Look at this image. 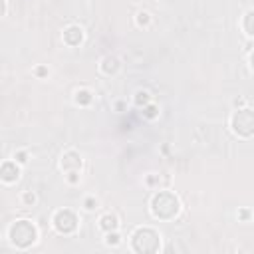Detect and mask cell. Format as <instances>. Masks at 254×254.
Here are the masks:
<instances>
[{
	"label": "cell",
	"instance_id": "cell-1",
	"mask_svg": "<svg viewBox=\"0 0 254 254\" xmlns=\"http://www.w3.org/2000/svg\"><path fill=\"white\" fill-rule=\"evenodd\" d=\"M181 213V200L171 191H159L151 198V215L159 221H173Z\"/></svg>",
	"mask_w": 254,
	"mask_h": 254
},
{
	"label": "cell",
	"instance_id": "cell-2",
	"mask_svg": "<svg viewBox=\"0 0 254 254\" xmlns=\"http://www.w3.org/2000/svg\"><path fill=\"white\" fill-rule=\"evenodd\" d=\"M8 238L12 242V246H16L18 250H28L32 244H36L38 240V228L26 221V219H20V221H14L8 228Z\"/></svg>",
	"mask_w": 254,
	"mask_h": 254
},
{
	"label": "cell",
	"instance_id": "cell-3",
	"mask_svg": "<svg viewBox=\"0 0 254 254\" xmlns=\"http://www.w3.org/2000/svg\"><path fill=\"white\" fill-rule=\"evenodd\" d=\"M131 248L133 252L147 254V252H159L161 248V236L155 228L151 226H139L131 234Z\"/></svg>",
	"mask_w": 254,
	"mask_h": 254
},
{
	"label": "cell",
	"instance_id": "cell-4",
	"mask_svg": "<svg viewBox=\"0 0 254 254\" xmlns=\"http://www.w3.org/2000/svg\"><path fill=\"white\" fill-rule=\"evenodd\" d=\"M230 129L234 135L242 139L254 137V110L250 108H238L230 115Z\"/></svg>",
	"mask_w": 254,
	"mask_h": 254
},
{
	"label": "cell",
	"instance_id": "cell-5",
	"mask_svg": "<svg viewBox=\"0 0 254 254\" xmlns=\"http://www.w3.org/2000/svg\"><path fill=\"white\" fill-rule=\"evenodd\" d=\"M78 223H80V219H78V215L72 209H60V211L54 213V219H52V225H54V228L60 234H72V232H76Z\"/></svg>",
	"mask_w": 254,
	"mask_h": 254
},
{
	"label": "cell",
	"instance_id": "cell-6",
	"mask_svg": "<svg viewBox=\"0 0 254 254\" xmlns=\"http://www.w3.org/2000/svg\"><path fill=\"white\" fill-rule=\"evenodd\" d=\"M60 167H62V171H66V173L82 171V167H84V159H82V155L78 153V151L70 149V151H66V153L62 155V159H60Z\"/></svg>",
	"mask_w": 254,
	"mask_h": 254
},
{
	"label": "cell",
	"instance_id": "cell-7",
	"mask_svg": "<svg viewBox=\"0 0 254 254\" xmlns=\"http://www.w3.org/2000/svg\"><path fill=\"white\" fill-rule=\"evenodd\" d=\"M84 28L82 26H78V24H70L68 28H64V32H62V40H64V44L66 46H70V48H76V46H80L82 42H84Z\"/></svg>",
	"mask_w": 254,
	"mask_h": 254
},
{
	"label": "cell",
	"instance_id": "cell-8",
	"mask_svg": "<svg viewBox=\"0 0 254 254\" xmlns=\"http://www.w3.org/2000/svg\"><path fill=\"white\" fill-rule=\"evenodd\" d=\"M0 179H2L6 185L10 183H16L20 179V167H18V161H6L0 169Z\"/></svg>",
	"mask_w": 254,
	"mask_h": 254
},
{
	"label": "cell",
	"instance_id": "cell-9",
	"mask_svg": "<svg viewBox=\"0 0 254 254\" xmlns=\"http://www.w3.org/2000/svg\"><path fill=\"white\" fill-rule=\"evenodd\" d=\"M99 70H101V74H106V76H117L119 70H121V60L117 56H113V54H108L104 60H101Z\"/></svg>",
	"mask_w": 254,
	"mask_h": 254
},
{
	"label": "cell",
	"instance_id": "cell-10",
	"mask_svg": "<svg viewBox=\"0 0 254 254\" xmlns=\"http://www.w3.org/2000/svg\"><path fill=\"white\" fill-rule=\"evenodd\" d=\"M99 228L104 230V232H112V230H119V219L117 215L113 213H108L99 219Z\"/></svg>",
	"mask_w": 254,
	"mask_h": 254
},
{
	"label": "cell",
	"instance_id": "cell-11",
	"mask_svg": "<svg viewBox=\"0 0 254 254\" xmlns=\"http://www.w3.org/2000/svg\"><path fill=\"white\" fill-rule=\"evenodd\" d=\"M74 101H76V106H80V108H87V106L91 104V101H93V93H91L89 89L82 87V89H78V91H76Z\"/></svg>",
	"mask_w": 254,
	"mask_h": 254
},
{
	"label": "cell",
	"instance_id": "cell-12",
	"mask_svg": "<svg viewBox=\"0 0 254 254\" xmlns=\"http://www.w3.org/2000/svg\"><path fill=\"white\" fill-rule=\"evenodd\" d=\"M242 30H244L246 36L254 38V10H248L242 16Z\"/></svg>",
	"mask_w": 254,
	"mask_h": 254
},
{
	"label": "cell",
	"instance_id": "cell-13",
	"mask_svg": "<svg viewBox=\"0 0 254 254\" xmlns=\"http://www.w3.org/2000/svg\"><path fill=\"white\" fill-rule=\"evenodd\" d=\"M133 101H135V106H137V108H145V106H149V104H151V93H149L147 89H137V91H135Z\"/></svg>",
	"mask_w": 254,
	"mask_h": 254
},
{
	"label": "cell",
	"instance_id": "cell-14",
	"mask_svg": "<svg viewBox=\"0 0 254 254\" xmlns=\"http://www.w3.org/2000/svg\"><path fill=\"white\" fill-rule=\"evenodd\" d=\"M151 14L147 12V10H139L137 12V16H135V22H137V26H141V28H147L149 24H151Z\"/></svg>",
	"mask_w": 254,
	"mask_h": 254
},
{
	"label": "cell",
	"instance_id": "cell-15",
	"mask_svg": "<svg viewBox=\"0 0 254 254\" xmlns=\"http://www.w3.org/2000/svg\"><path fill=\"white\" fill-rule=\"evenodd\" d=\"M143 112V117L145 119H155V117H159V108L155 106V104H149V106H145V108H141Z\"/></svg>",
	"mask_w": 254,
	"mask_h": 254
},
{
	"label": "cell",
	"instance_id": "cell-16",
	"mask_svg": "<svg viewBox=\"0 0 254 254\" xmlns=\"http://www.w3.org/2000/svg\"><path fill=\"white\" fill-rule=\"evenodd\" d=\"M106 244L108 246H119L121 244V234L117 230H112V232H106Z\"/></svg>",
	"mask_w": 254,
	"mask_h": 254
},
{
	"label": "cell",
	"instance_id": "cell-17",
	"mask_svg": "<svg viewBox=\"0 0 254 254\" xmlns=\"http://www.w3.org/2000/svg\"><path fill=\"white\" fill-rule=\"evenodd\" d=\"M36 200H38V197H36V193H32V191H26V193L22 195V202H24L26 207H34Z\"/></svg>",
	"mask_w": 254,
	"mask_h": 254
},
{
	"label": "cell",
	"instance_id": "cell-18",
	"mask_svg": "<svg viewBox=\"0 0 254 254\" xmlns=\"http://www.w3.org/2000/svg\"><path fill=\"white\" fill-rule=\"evenodd\" d=\"M84 209H85V211H95V209H97V200H95L93 197H87V198L84 200Z\"/></svg>",
	"mask_w": 254,
	"mask_h": 254
},
{
	"label": "cell",
	"instance_id": "cell-19",
	"mask_svg": "<svg viewBox=\"0 0 254 254\" xmlns=\"http://www.w3.org/2000/svg\"><path fill=\"white\" fill-rule=\"evenodd\" d=\"M68 183L70 185H78L80 183V171H72V173H68Z\"/></svg>",
	"mask_w": 254,
	"mask_h": 254
},
{
	"label": "cell",
	"instance_id": "cell-20",
	"mask_svg": "<svg viewBox=\"0 0 254 254\" xmlns=\"http://www.w3.org/2000/svg\"><path fill=\"white\" fill-rule=\"evenodd\" d=\"M14 159H16L20 165H24V163H28V153H26V151H18V153L14 155Z\"/></svg>",
	"mask_w": 254,
	"mask_h": 254
},
{
	"label": "cell",
	"instance_id": "cell-21",
	"mask_svg": "<svg viewBox=\"0 0 254 254\" xmlns=\"http://www.w3.org/2000/svg\"><path fill=\"white\" fill-rule=\"evenodd\" d=\"M36 76H40V78H44V76H48V70H46L44 66H40V68L36 70Z\"/></svg>",
	"mask_w": 254,
	"mask_h": 254
},
{
	"label": "cell",
	"instance_id": "cell-22",
	"mask_svg": "<svg viewBox=\"0 0 254 254\" xmlns=\"http://www.w3.org/2000/svg\"><path fill=\"white\" fill-rule=\"evenodd\" d=\"M234 108H244V99L242 97H236L234 99Z\"/></svg>",
	"mask_w": 254,
	"mask_h": 254
},
{
	"label": "cell",
	"instance_id": "cell-23",
	"mask_svg": "<svg viewBox=\"0 0 254 254\" xmlns=\"http://www.w3.org/2000/svg\"><path fill=\"white\" fill-rule=\"evenodd\" d=\"M248 62H250V68L254 70V50H252V52H250V56H248Z\"/></svg>",
	"mask_w": 254,
	"mask_h": 254
},
{
	"label": "cell",
	"instance_id": "cell-24",
	"mask_svg": "<svg viewBox=\"0 0 254 254\" xmlns=\"http://www.w3.org/2000/svg\"><path fill=\"white\" fill-rule=\"evenodd\" d=\"M248 217H250L248 211H242V213H240V219H248Z\"/></svg>",
	"mask_w": 254,
	"mask_h": 254
}]
</instances>
